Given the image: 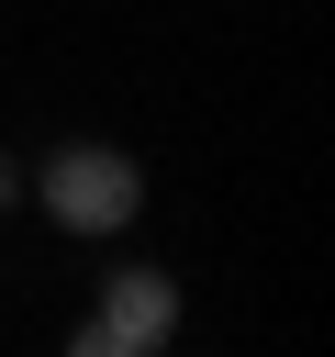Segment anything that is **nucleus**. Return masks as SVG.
Here are the masks:
<instances>
[{
	"label": "nucleus",
	"instance_id": "obj_1",
	"mask_svg": "<svg viewBox=\"0 0 335 357\" xmlns=\"http://www.w3.org/2000/svg\"><path fill=\"white\" fill-rule=\"evenodd\" d=\"M22 201H34L56 234L89 245V234H123V223L145 212V167H134L123 145H56V156L22 178Z\"/></svg>",
	"mask_w": 335,
	"mask_h": 357
},
{
	"label": "nucleus",
	"instance_id": "obj_2",
	"mask_svg": "<svg viewBox=\"0 0 335 357\" xmlns=\"http://www.w3.org/2000/svg\"><path fill=\"white\" fill-rule=\"evenodd\" d=\"M168 335H179V268H145V257H134V268L100 279V301L78 312L67 346H78V357H156Z\"/></svg>",
	"mask_w": 335,
	"mask_h": 357
},
{
	"label": "nucleus",
	"instance_id": "obj_3",
	"mask_svg": "<svg viewBox=\"0 0 335 357\" xmlns=\"http://www.w3.org/2000/svg\"><path fill=\"white\" fill-rule=\"evenodd\" d=\"M11 201H22V167H11V156H0V212H11Z\"/></svg>",
	"mask_w": 335,
	"mask_h": 357
}]
</instances>
